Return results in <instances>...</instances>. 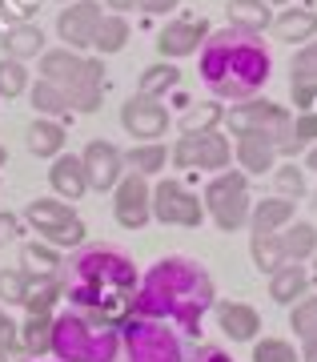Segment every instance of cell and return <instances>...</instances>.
Here are the masks:
<instances>
[{
  "mask_svg": "<svg viewBox=\"0 0 317 362\" xmlns=\"http://www.w3.org/2000/svg\"><path fill=\"white\" fill-rule=\"evenodd\" d=\"M213 302L217 286L201 262L185 258V254H169L140 274L137 294H133V314L169 322L181 338H197Z\"/></svg>",
  "mask_w": 317,
  "mask_h": 362,
  "instance_id": "obj_1",
  "label": "cell"
},
{
  "mask_svg": "<svg viewBox=\"0 0 317 362\" xmlns=\"http://www.w3.org/2000/svg\"><path fill=\"white\" fill-rule=\"evenodd\" d=\"M140 270L121 246L97 242V246H76L61 266L64 302L85 314H97L104 322L121 326L133 314Z\"/></svg>",
  "mask_w": 317,
  "mask_h": 362,
  "instance_id": "obj_2",
  "label": "cell"
},
{
  "mask_svg": "<svg viewBox=\"0 0 317 362\" xmlns=\"http://www.w3.org/2000/svg\"><path fill=\"white\" fill-rule=\"evenodd\" d=\"M197 69H201L205 89L217 101H249V97H261V89L273 77V52L261 37L225 25L205 37Z\"/></svg>",
  "mask_w": 317,
  "mask_h": 362,
  "instance_id": "obj_3",
  "label": "cell"
},
{
  "mask_svg": "<svg viewBox=\"0 0 317 362\" xmlns=\"http://www.w3.org/2000/svg\"><path fill=\"white\" fill-rule=\"evenodd\" d=\"M49 354L56 362H116L121 358V326L76 310V306H64L52 314Z\"/></svg>",
  "mask_w": 317,
  "mask_h": 362,
  "instance_id": "obj_4",
  "label": "cell"
},
{
  "mask_svg": "<svg viewBox=\"0 0 317 362\" xmlns=\"http://www.w3.org/2000/svg\"><path fill=\"white\" fill-rule=\"evenodd\" d=\"M121 354H125V362H185L189 342L169 322L128 314L121 322Z\"/></svg>",
  "mask_w": 317,
  "mask_h": 362,
  "instance_id": "obj_5",
  "label": "cell"
},
{
  "mask_svg": "<svg viewBox=\"0 0 317 362\" xmlns=\"http://www.w3.org/2000/svg\"><path fill=\"white\" fill-rule=\"evenodd\" d=\"M20 221L37 233L40 242H49L56 250L85 246V233H89L85 221H80V214L68 202H61V197H32V202H25Z\"/></svg>",
  "mask_w": 317,
  "mask_h": 362,
  "instance_id": "obj_6",
  "label": "cell"
},
{
  "mask_svg": "<svg viewBox=\"0 0 317 362\" xmlns=\"http://www.w3.org/2000/svg\"><path fill=\"white\" fill-rule=\"evenodd\" d=\"M205 214L213 218L217 230H245L249 226V209H253V197H249V177L241 169H225V173H213V181L205 185L201 194Z\"/></svg>",
  "mask_w": 317,
  "mask_h": 362,
  "instance_id": "obj_7",
  "label": "cell"
},
{
  "mask_svg": "<svg viewBox=\"0 0 317 362\" xmlns=\"http://www.w3.org/2000/svg\"><path fill=\"white\" fill-rule=\"evenodd\" d=\"M152 218L161 226H181V230H201L205 206L201 197L193 194L185 181L177 177H161L152 185Z\"/></svg>",
  "mask_w": 317,
  "mask_h": 362,
  "instance_id": "obj_8",
  "label": "cell"
},
{
  "mask_svg": "<svg viewBox=\"0 0 317 362\" xmlns=\"http://www.w3.org/2000/svg\"><path fill=\"white\" fill-rule=\"evenodd\" d=\"M169 161L177 169H205V173H225L233 161V145L225 133H201V137H181L173 145Z\"/></svg>",
  "mask_w": 317,
  "mask_h": 362,
  "instance_id": "obj_9",
  "label": "cell"
},
{
  "mask_svg": "<svg viewBox=\"0 0 317 362\" xmlns=\"http://www.w3.org/2000/svg\"><path fill=\"white\" fill-rule=\"evenodd\" d=\"M113 218L121 230H145L152 221V185L140 173H125L113 189Z\"/></svg>",
  "mask_w": 317,
  "mask_h": 362,
  "instance_id": "obj_10",
  "label": "cell"
},
{
  "mask_svg": "<svg viewBox=\"0 0 317 362\" xmlns=\"http://www.w3.org/2000/svg\"><path fill=\"white\" fill-rule=\"evenodd\" d=\"M121 125H125L128 137H137L140 141H157V137H165L169 125H173V117H169L165 101H152V97H140L133 93L125 105H121Z\"/></svg>",
  "mask_w": 317,
  "mask_h": 362,
  "instance_id": "obj_11",
  "label": "cell"
},
{
  "mask_svg": "<svg viewBox=\"0 0 317 362\" xmlns=\"http://www.w3.org/2000/svg\"><path fill=\"white\" fill-rule=\"evenodd\" d=\"M101 0H73L64 4L61 16H56V37L64 40V49H92V33L101 25Z\"/></svg>",
  "mask_w": 317,
  "mask_h": 362,
  "instance_id": "obj_12",
  "label": "cell"
},
{
  "mask_svg": "<svg viewBox=\"0 0 317 362\" xmlns=\"http://www.w3.org/2000/svg\"><path fill=\"white\" fill-rule=\"evenodd\" d=\"M285 117H289L285 105L265 101V97H249V101L233 105L225 113V121H229V133H237V137H245V133H269L273 137V129H277Z\"/></svg>",
  "mask_w": 317,
  "mask_h": 362,
  "instance_id": "obj_13",
  "label": "cell"
},
{
  "mask_svg": "<svg viewBox=\"0 0 317 362\" xmlns=\"http://www.w3.org/2000/svg\"><path fill=\"white\" fill-rule=\"evenodd\" d=\"M80 165H85V173H89V189H97V194L116 189V181L125 177V153H121L113 141H104V137H97V141L85 145Z\"/></svg>",
  "mask_w": 317,
  "mask_h": 362,
  "instance_id": "obj_14",
  "label": "cell"
},
{
  "mask_svg": "<svg viewBox=\"0 0 317 362\" xmlns=\"http://www.w3.org/2000/svg\"><path fill=\"white\" fill-rule=\"evenodd\" d=\"M64 97H68V109L76 113H97L101 109V97H104V65L101 57H80L76 73L61 85Z\"/></svg>",
  "mask_w": 317,
  "mask_h": 362,
  "instance_id": "obj_15",
  "label": "cell"
},
{
  "mask_svg": "<svg viewBox=\"0 0 317 362\" xmlns=\"http://www.w3.org/2000/svg\"><path fill=\"white\" fill-rule=\"evenodd\" d=\"M205 37H209V25L197 16V21H169V25L157 33L152 45H157V52H161V61H181V57L201 52Z\"/></svg>",
  "mask_w": 317,
  "mask_h": 362,
  "instance_id": "obj_16",
  "label": "cell"
},
{
  "mask_svg": "<svg viewBox=\"0 0 317 362\" xmlns=\"http://www.w3.org/2000/svg\"><path fill=\"white\" fill-rule=\"evenodd\" d=\"M233 161L241 165V173L249 177V173H273V165H277V149H273V137L269 133H245V137H237V145H233Z\"/></svg>",
  "mask_w": 317,
  "mask_h": 362,
  "instance_id": "obj_17",
  "label": "cell"
},
{
  "mask_svg": "<svg viewBox=\"0 0 317 362\" xmlns=\"http://www.w3.org/2000/svg\"><path fill=\"white\" fill-rule=\"evenodd\" d=\"M213 310H217L221 334L233 338V342H253L261 334V314L249 302H213Z\"/></svg>",
  "mask_w": 317,
  "mask_h": 362,
  "instance_id": "obj_18",
  "label": "cell"
},
{
  "mask_svg": "<svg viewBox=\"0 0 317 362\" xmlns=\"http://www.w3.org/2000/svg\"><path fill=\"white\" fill-rule=\"evenodd\" d=\"M49 185H52V194L61 197V202H80V197L89 194V173H85V165H80V157H73V153L52 157Z\"/></svg>",
  "mask_w": 317,
  "mask_h": 362,
  "instance_id": "obj_19",
  "label": "cell"
},
{
  "mask_svg": "<svg viewBox=\"0 0 317 362\" xmlns=\"http://www.w3.org/2000/svg\"><path fill=\"white\" fill-rule=\"evenodd\" d=\"M225 16H229V28L249 33V37H261L273 25V4L269 0H229Z\"/></svg>",
  "mask_w": 317,
  "mask_h": 362,
  "instance_id": "obj_20",
  "label": "cell"
},
{
  "mask_svg": "<svg viewBox=\"0 0 317 362\" xmlns=\"http://www.w3.org/2000/svg\"><path fill=\"white\" fill-rule=\"evenodd\" d=\"M64 141H68L64 125H61V121H49V117H37V121L25 129L28 153H32V157H44V161L61 157V153H64Z\"/></svg>",
  "mask_w": 317,
  "mask_h": 362,
  "instance_id": "obj_21",
  "label": "cell"
},
{
  "mask_svg": "<svg viewBox=\"0 0 317 362\" xmlns=\"http://www.w3.org/2000/svg\"><path fill=\"white\" fill-rule=\"evenodd\" d=\"M293 214H297V202H289V197L253 202V209H249V233H277L293 221Z\"/></svg>",
  "mask_w": 317,
  "mask_h": 362,
  "instance_id": "obj_22",
  "label": "cell"
},
{
  "mask_svg": "<svg viewBox=\"0 0 317 362\" xmlns=\"http://www.w3.org/2000/svg\"><path fill=\"white\" fill-rule=\"evenodd\" d=\"M269 28H273V37L285 40V45H305V40L317 37V13L313 8H281Z\"/></svg>",
  "mask_w": 317,
  "mask_h": 362,
  "instance_id": "obj_23",
  "label": "cell"
},
{
  "mask_svg": "<svg viewBox=\"0 0 317 362\" xmlns=\"http://www.w3.org/2000/svg\"><path fill=\"white\" fill-rule=\"evenodd\" d=\"M309 294V270L297 266V262H285L281 270L269 274V298L277 302V306H293L297 298Z\"/></svg>",
  "mask_w": 317,
  "mask_h": 362,
  "instance_id": "obj_24",
  "label": "cell"
},
{
  "mask_svg": "<svg viewBox=\"0 0 317 362\" xmlns=\"http://www.w3.org/2000/svg\"><path fill=\"white\" fill-rule=\"evenodd\" d=\"M277 242H281L285 262L305 266V262L317 254V226H313V221H289L285 230H277Z\"/></svg>",
  "mask_w": 317,
  "mask_h": 362,
  "instance_id": "obj_25",
  "label": "cell"
},
{
  "mask_svg": "<svg viewBox=\"0 0 317 362\" xmlns=\"http://www.w3.org/2000/svg\"><path fill=\"white\" fill-rule=\"evenodd\" d=\"M56 302H64L61 274H28L25 310L28 314H52V310H56Z\"/></svg>",
  "mask_w": 317,
  "mask_h": 362,
  "instance_id": "obj_26",
  "label": "cell"
},
{
  "mask_svg": "<svg viewBox=\"0 0 317 362\" xmlns=\"http://www.w3.org/2000/svg\"><path fill=\"white\" fill-rule=\"evenodd\" d=\"M0 45H4V57H13V61H32V57L44 52V33H40V25L20 21V25H13L4 33Z\"/></svg>",
  "mask_w": 317,
  "mask_h": 362,
  "instance_id": "obj_27",
  "label": "cell"
},
{
  "mask_svg": "<svg viewBox=\"0 0 317 362\" xmlns=\"http://www.w3.org/2000/svg\"><path fill=\"white\" fill-rule=\"evenodd\" d=\"M181 85V73L173 61H157V65L140 69V81H137V93L140 97H152V101H165V93H173Z\"/></svg>",
  "mask_w": 317,
  "mask_h": 362,
  "instance_id": "obj_28",
  "label": "cell"
},
{
  "mask_svg": "<svg viewBox=\"0 0 317 362\" xmlns=\"http://www.w3.org/2000/svg\"><path fill=\"white\" fill-rule=\"evenodd\" d=\"M317 89V37L297 45L289 61V93H309Z\"/></svg>",
  "mask_w": 317,
  "mask_h": 362,
  "instance_id": "obj_29",
  "label": "cell"
},
{
  "mask_svg": "<svg viewBox=\"0 0 317 362\" xmlns=\"http://www.w3.org/2000/svg\"><path fill=\"white\" fill-rule=\"evenodd\" d=\"M221 121H225V109L217 101H201V105H189L181 113L177 129H181V137H201V133H213Z\"/></svg>",
  "mask_w": 317,
  "mask_h": 362,
  "instance_id": "obj_30",
  "label": "cell"
},
{
  "mask_svg": "<svg viewBox=\"0 0 317 362\" xmlns=\"http://www.w3.org/2000/svg\"><path fill=\"white\" fill-rule=\"evenodd\" d=\"M165 161H169V149L161 141H140L125 153V169L128 173H140V177H157L165 173Z\"/></svg>",
  "mask_w": 317,
  "mask_h": 362,
  "instance_id": "obj_31",
  "label": "cell"
},
{
  "mask_svg": "<svg viewBox=\"0 0 317 362\" xmlns=\"http://www.w3.org/2000/svg\"><path fill=\"white\" fill-rule=\"evenodd\" d=\"M293 105H297V113H293V137L301 149L317 145V89L309 93H293Z\"/></svg>",
  "mask_w": 317,
  "mask_h": 362,
  "instance_id": "obj_32",
  "label": "cell"
},
{
  "mask_svg": "<svg viewBox=\"0 0 317 362\" xmlns=\"http://www.w3.org/2000/svg\"><path fill=\"white\" fill-rule=\"evenodd\" d=\"M64 250L49 246V242H25L20 246V270L25 274H61Z\"/></svg>",
  "mask_w": 317,
  "mask_h": 362,
  "instance_id": "obj_33",
  "label": "cell"
},
{
  "mask_svg": "<svg viewBox=\"0 0 317 362\" xmlns=\"http://www.w3.org/2000/svg\"><path fill=\"white\" fill-rule=\"evenodd\" d=\"M128 37H133V28H128L125 16H101V25H97V33H92V49L101 52V57H113V52H121L128 45Z\"/></svg>",
  "mask_w": 317,
  "mask_h": 362,
  "instance_id": "obj_34",
  "label": "cell"
},
{
  "mask_svg": "<svg viewBox=\"0 0 317 362\" xmlns=\"http://www.w3.org/2000/svg\"><path fill=\"white\" fill-rule=\"evenodd\" d=\"M76 65H80V52H73V49H44L40 52V65H37V73H40V81H52V85H64V81L76 73Z\"/></svg>",
  "mask_w": 317,
  "mask_h": 362,
  "instance_id": "obj_35",
  "label": "cell"
},
{
  "mask_svg": "<svg viewBox=\"0 0 317 362\" xmlns=\"http://www.w3.org/2000/svg\"><path fill=\"white\" fill-rule=\"evenodd\" d=\"M49 338H52V314H28V322L20 326V350L28 358L49 354Z\"/></svg>",
  "mask_w": 317,
  "mask_h": 362,
  "instance_id": "obj_36",
  "label": "cell"
},
{
  "mask_svg": "<svg viewBox=\"0 0 317 362\" xmlns=\"http://www.w3.org/2000/svg\"><path fill=\"white\" fill-rule=\"evenodd\" d=\"M249 258L261 274H273L285 266V254H281L277 233H249Z\"/></svg>",
  "mask_w": 317,
  "mask_h": 362,
  "instance_id": "obj_37",
  "label": "cell"
},
{
  "mask_svg": "<svg viewBox=\"0 0 317 362\" xmlns=\"http://www.w3.org/2000/svg\"><path fill=\"white\" fill-rule=\"evenodd\" d=\"M28 97H32V109H37L40 117H49V121L68 113V97H64V89L52 85V81H37V85L28 89Z\"/></svg>",
  "mask_w": 317,
  "mask_h": 362,
  "instance_id": "obj_38",
  "label": "cell"
},
{
  "mask_svg": "<svg viewBox=\"0 0 317 362\" xmlns=\"http://www.w3.org/2000/svg\"><path fill=\"white\" fill-rule=\"evenodd\" d=\"M273 185H277V197H289V202H301L309 194L305 185V169L297 161H285V165H273Z\"/></svg>",
  "mask_w": 317,
  "mask_h": 362,
  "instance_id": "obj_39",
  "label": "cell"
},
{
  "mask_svg": "<svg viewBox=\"0 0 317 362\" xmlns=\"http://www.w3.org/2000/svg\"><path fill=\"white\" fill-rule=\"evenodd\" d=\"M25 89H28V69H25V61L0 57V97H4V101H16Z\"/></svg>",
  "mask_w": 317,
  "mask_h": 362,
  "instance_id": "obj_40",
  "label": "cell"
},
{
  "mask_svg": "<svg viewBox=\"0 0 317 362\" xmlns=\"http://www.w3.org/2000/svg\"><path fill=\"white\" fill-rule=\"evenodd\" d=\"M289 330H293L297 342H301L309 330H317V294H305L289 306Z\"/></svg>",
  "mask_w": 317,
  "mask_h": 362,
  "instance_id": "obj_41",
  "label": "cell"
},
{
  "mask_svg": "<svg viewBox=\"0 0 317 362\" xmlns=\"http://www.w3.org/2000/svg\"><path fill=\"white\" fill-rule=\"evenodd\" d=\"M253 362H301L289 338H253Z\"/></svg>",
  "mask_w": 317,
  "mask_h": 362,
  "instance_id": "obj_42",
  "label": "cell"
},
{
  "mask_svg": "<svg viewBox=\"0 0 317 362\" xmlns=\"http://www.w3.org/2000/svg\"><path fill=\"white\" fill-rule=\"evenodd\" d=\"M28 274L25 270H0V306H25Z\"/></svg>",
  "mask_w": 317,
  "mask_h": 362,
  "instance_id": "obj_43",
  "label": "cell"
},
{
  "mask_svg": "<svg viewBox=\"0 0 317 362\" xmlns=\"http://www.w3.org/2000/svg\"><path fill=\"white\" fill-rule=\"evenodd\" d=\"M25 350H20V326L4 314V306H0V358H20ZM28 358V354H25Z\"/></svg>",
  "mask_w": 317,
  "mask_h": 362,
  "instance_id": "obj_44",
  "label": "cell"
},
{
  "mask_svg": "<svg viewBox=\"0 0 317 362\" xmlns=\"http://www.w3.org/2000/svg\"><path fill=\"white\" fill-rule=\"evenodd\" d=\"M20 230H25V221H20V214H0V246H13L16 238H20Z\"/></svg>",
  "mask_w": 317,
  "mask_h": 362,
  "instance_id": "obj_45",
  "label": "cell"
},
{
  "mask_svg": "<svg viewBox=\"0 0 317 362\" xmlns=\"http://www.w3.org/2000/svg\"><path fill=\"white\" fill-rule=\"evenodd\" d=\"M185 362H233V354L221 350V346H197V350H189Z\"/></svg>",
  "mask_w": 317,
  "mask_h": 362,
  "instance_id": "obj_46",
  "label": "cell"
},
{
  "mask_svg": "<svg viewBox=\"0 0 317 362\" xmlns=\"http://www.w3.org/2000/svg\"><path fill=\"white\" fill-rule=\"evenodd\" d=\"M181 0H137V8L140 13H152V16H165V13H173Z\"/></svg>",
  "mask_w": 317,
  "mask_h": 362,
  "instance_id": "obj_47",
  "label": "cell"
},
{
  "mask_svg": "<svg viewBox=\"0 0 317 362\" xmlns=\"http://www.w3.org/2000/svg\"><path fill=\"white\" fill-rule=\"evenodd\" d=\"M297 358H301V362H317V330H309V334L301 338V350H297Z\"/></svg>",
  "mask_w": 317,
  "mask_h": 362,
  "instance_id": "obj_48",
  "label": "cell"
},
{
  "mask_svg": "<svg viewBox=\"0 0 317 362\" xmlns=\"http://www.w3.org/2000/svg\"><path fill=\"white\" fill-rule=\"evenodd\" d=\"M101 4H104V8H113L116 16H125L128 8H137V0H101Z\"/></svg>",
  "mask_w": 317,
  "mask_h": 362,
  "instance_id": "obj_49",
  "label": "cell"
},
{
  "mask_svg": "<svg viewBox=\"0 0 317 362\" xmlns=\"http://www.w3.org/2000/svg\"><path fill=\"white\" fill-rule=\"evenodd\" d=\"M305 169H317V145H309V153H305Z\"/></svg>",
  "mask_w": 317,
  "mask_h": 362,
  "instance_id": "obj_50",
  "label": "cell"
},
{
  "mask_svg": "<svg viewBox=\"0 0 317 362\" xmlns=\"http://www.w3.org/2000/svg\"><path fill=\"white\" fill-rule=\"evenodd\" d=\"M309 262H313V270H309V282H317V254H313Z\"/></svg>",
  "mask_w": 317,
  "mask_h": 362,
  "instance_id": "obj_51",
  "label": "cell"
},
{
  "mask_svg": "<svg viewBox=\"0 0 317 362\" xmlns=\"http://www.w3.org/2000/svg\"><path fill=\"white\" fill-rule=\"evenodd\" d=\"M4 161H8V149H4V145H0V165H4Z\"/></svg>",
  "mask_w": 317,
  "mask_h": 362,
  "instance_id": "obj_52",
  "label": "cell"
},
{
  "mask_svg": "<svg viewBox=\"0 0 317 362\" xmlns=\"http://www.w3.org/2000/svg\"><path fill=\"white\" fill-rule=\"evenodd\" d=\"M269 4H289V0H269Z\"/></svg>",
  "mask_w": 317,
  "mask_h": 362,
  "instance_id": "obj_53",
  "label": "cell"
},
{
  "mask_svg": "<svg viewBox=\"0 0 317 362\" xmlns=\"http://www.w3.org/2000/svg\"><path fill=\"white\" fill-rule=\"evenodd\" d=\"M313 206H317V189H313Z\"/></svg>",
  "mask_w": 317,
  "mask_h": 362,
  "instance_id": "obj_54",
  "label": "cell"
},
{
  "mask_svg": "<svg viewBox=\"0 0 317 362\" xmlns=\"http://www.w3.org/2000/svg\"><path fill=\"white\" fill-rule=\"evenodd\" d=\"M61 4H73V0H61Z\"/></svg>",
  "mask_w": 317,
  "mask_h": 362,
  "instance_id": "obj_55",
  "label": "cell"
},
{
  "mask_svg": "<svg viewBox=\"0 0 317 362\" xmlns=\"http://www.w3.org/2000/svg\"><path fill=\"white\" fill-rule=\"evenodd\" d=\"M37 362H40V358H37Z\"/></svg>",
  "mask_w": 317,
  "mask_h": 362,
  "instance_id": "obj_56",
  "label": "cell"
}]
</instances>
